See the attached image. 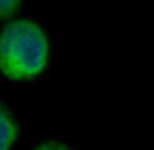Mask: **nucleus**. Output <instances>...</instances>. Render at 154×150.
Returning <instances> with one entry per match:
<instances>
[{"mask_svg":"<svg viewBox=\"0 0 154 150\" xmlns=\"http://www.w3.org/2000/svg\"><path fill=\"white\" fill-rule=\"evenodd\" d=\"M49 60L43 28L30 20L11 22L0 32V71L9 80H34Z\"/></svg>","mask_w":154,"mask_h":150,"instance_id":"f257e3e1","label":"nucleus"},{"mask_svg":"<svg viewBox=\"0 0 154 150\" xmlns=\"http://www.w3.org/2000/svg\"><path fill=\"white\" fill-rule=\"evenodd\" d=\"M15 137H17V124L9 114V109L0 103V150H11Z\"/></svg>","mask_w":154,"mask_h":150,"instance_id":"f03ea898","label":"nucleus"},{"mask_svg":"<svg viewBox=\"0 0 154 150\" xmlns=\"http://www.w3.org/2000/svg\"><path fill=\"white\" fill-rule=\"evenodd\" d=\"M19 2H22V0H0V20L11 17L19 9Z\"/></svg>","mask_w":154,"mask_h":150,"instance_id":"7ed1b4c3","label":"nucleus"},{"mask_svg":"<svg viewBox=\"0 0 154 150\" xmlns=\"http://www.w3.org/2000/svg\"><path fill=\"white\" fill-rule=\"evenodd\" d=\"M34 150H71L69 146L60 144V142H43L41 146H36Z\"/></svg>","mask_w":154,"mask_h":150,"instance_id":"20e7f679","label":"nucleus"}]
</instances>
